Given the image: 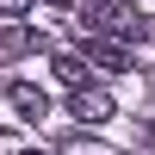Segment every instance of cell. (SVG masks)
Masks as SVG:
<instances>
[{"label": "cell", "instance_id": "2", "mask_svg": "<svg viewBox=\"0 0 155 155\" xmlns=\"http://www.w3.org/2000/svg\"><path fill=\"white\" fill-rule=\"evenodd\" d=\"M68 112H74L81 124H112V118H118V99H112L106 87H74Z\"/></svg>", "mask_w": 155, "mask_h": 155}, {"label": "cell", "instance_id": "7", "mask_svg": "<svg viewBox=\"0 0 155 155\" xmlns=\"http://www.w3.org/2000/svg\"><path fill=\"white\" fill-rule=\"evenodd\" d=\"M50 6H74V0H50Z\"/></svg>", "mask_w": 155, "mask_h": 155}, {"label": "cell", "instance_id": "6", "mask_svg": "<svg viewBox=\"0 0 155 155\" xmlns=\"http://www.w3.org/2000/svg\"><path fill=\"white\" fill-rule=\"evenodd\" d=\"M19 12H31V0H0V19H19Z\"/></svg>", "mask_w": 155, "mask_h": 155}, {"label": "cell", "instance_id": "4", "mask_svg": "<svg viewBox=\"0 0 155 155\" xmlns=\"http://www.w3.org/2000/svg\"><path fill=\"white\" fill-rule=\"evenodd\" d=\"M81 50H87V62H99L106 74H124V68H130L124 44H106V37H87V31H81Z\"/></svg>", "mask_w": 155, "mask_h": 155}, {"label": "cell", "instance_id": "3", "mask_svg": "<svg viewBox=\"0 0 155 155\" xmlns=\"http://www.w3.org/2000/svg\"><path fill=\"white\" fill-rule=\"evenodd\" d=\"M6 106L19 112V118H31V124L50 118V93H44V87H31V81H12V87H6Z\"/></svg>", "mask_w": 155, "mask_h": 155}, {"label": "cell", "instance_id": "5", "mask_svg": "<svg viewBox=\"0 0 155 155\" xmlns=\"http://www.w3.org/2000/svg\"><path fill=\"white\" fill-rule=\"evenodd\" d=\"M50 68H56V81H68V87H87V62H81V56H56Z\"/></svg>", "mask_w": 155, "mask_h": 155}, {"label": "cell", "instance_id": "8", "mask_svg": "<svg viewBox=\"0 0 155 155\" xmlns=\"http://www.w3.org/2000/svg\"><path fill=\"white\" fill-rule=\"evenodd\" d=\"M19 155H44V149H19Z\"/></svg>", "mask_w": 155, "mask_h": 155}, {"label": "cell", "instance_id": "1", "mask_svg": "<svg viewBox=\"0 0 155 155\" xmlns=\"http://www.w3.org/2000/svg\"><path fill=\"white\" fill-rule=\"evenodd\" d=\"M81 6V31L87 37H106V44H124V37H143V12L124 6V0H74Z\"/></svg>", "mask_w": 155, "mask_h": 155}]
</instances>
